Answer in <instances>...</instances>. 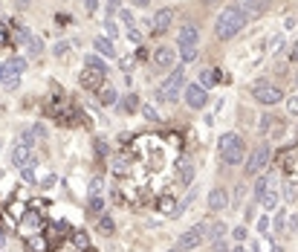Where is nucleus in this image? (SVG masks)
Here are the masks:
<instances>
[{
    "mask_svg": "<svg viewBox=\"0 0 298 252\" xmlns=\"http://www.w3.org/2000/svg\"><path fill=\"white\" fill-rule=\"evenodd\" d=\"M23 180H26V183H35V174H32V165H29V168H23Z\"/></svg>",
    "mask_w": 298,
    "mask_h": 252,
    "instance_id": "obj_33",
    "label": "nucleus"
},
{
    "mask_svg": "<svg viewBox=\"0 0 298 252\" xmlns=\"http://www.w3.org/2000/svg\"><path fill=\"white\" fill-rule=\"evenodd\" d=\"M252 96L258 99V104H278L281 99H284L281 87L269 84V81H258V84H252Z\"/></svg>",
    "mask_w": 298,
    "mask_h": 252,
    "instance_id": "obj_6",
    "label": "nucleus"
},
{
    "mask_svg": "<svg viewBox=\"0 0 298 252\" xmlns=\"http://www.w3.org/2000/svg\"><path fill=\"white\" fill-rule=\"evenodd\" d=\"M96 151H99V154H107V145H102V139H96Z\"/></svg>",
    "mask_w": 298,
    "mask_h": 252,
    "instance_id": "obj_35",
    "label": "nucleus"
},
{
    "mask_svg": "<svg viewBox=\"0 0 298 252\" xmlns=\"http://www.w3.org/2000/svg\"><path fill=\"white\" fill-rule=\"evenodd\" d=\"M232 252H243V246H241V243H238V246H235V249H232Z\"/></svg>",
    "mask_w": 298,
    "mask_h": 252,
    "instance_id": "obj_39",
    "label": "nucleus"
},
{
    "mask_svg": "<svg viewBox=\"0 0 298 252\" xmlns=\"http://www.w3.org/2000/svg\"><path fill=\"white\" fill-rule=\"evenodd\" d=\"M232 238L235 241H246V226H238V229L232 232Z\"/></svg>",
    "mask_w": 298,
    "mask_h": 252,
    "instance_id": "obj_31",
    "label": "nucleus"
},
{
    "mask_svg": "<svg viewBox=\"0 0 298 252\" xmlns=\"http://www.w3.org/2000/svg\"><path fill=\"white\" fill-rule=\"evenodd\" d=\"M287 110L292 116H298V96H289V102H287Z\"/></svg>",
    "mask_w": 298,
    "mask_h": 252,
    "instance_id": "obj_30",
    "label": "nucleus"
},
{
    "mask_svg": "<svg viewBox=\"0 0 298 252\" xmlns=\"http://www.w3.org/2000/svg\"><path fill=\"white\" fill-rule=\"evenodd\" d=\"M292 61H298V41H295V46H292Z\"/></svg>",
    "mask_w": 298,
    "mask_h": 252,
    "instance_id": "obj_37",
    "label": "nucleus"
},
{
    "mask_svg": "<svg viewBox=\"0 0 298 252\" xmlns=\"http://www.w3.org/2000/svg\"><path fill=\"white\" fill-rule=\"evenodd\" d=\"M183 99H185V104H188L191 110H203V107L208 104V90L206 87H200V84L194 81V84H188V87L183 90Z\"/></svg>",
    "mask_w": 298,
    "mask_h": 252,
    "instance_id": "obj_8",
    "label": "nucleus"
},
{
    "mask_svg": "<svg viewBox=\"0 0 298 252\" xmlns=\"http://www.w3.org/2000/svg\"><path fill=\"white\" fill-rule=\"evenodd\" d=\"M104 81H107V73L96 67H84L79 76V84L84 90H99V87H104Z\"/></svg>",
    "mask_w": 298,
    "mask_h": 252,
    "instance_id": "obj_10",
    "label": "nucleus"
},
{
    "mask_svg": "<svg viewBox=\"0 0 298 252\" xmlns=\"http://www.w3.org/2000/svg\"><path fill=\"white\" fill-rule=\"evenodd\" d=\"M99 232H102V235H113V220L107 218V215L99 218Z\"/></svg>",
    "mask_w": 298,
    "mask_h": 252,
    "instance_id": "obj_23",
    "label": "nucleus"
},
{
    "mask_svg": "<svg viewBox=\"0 0 298 252\" xmlns=\"http://www.w3.org/2000/svg\"><path fill=\"white\" fill-rule=\"evenodd\" d=\"M102 188H104V177H93V183H90V197L102 195Z\"/></svg>",
    "mask_w": 298,
    "mask_h": 252,
    "instance_id": "obj_26",
    "label": "nucleus"
},
{
    "mask_svg": "<svg viewBox=\"0 0 298 252\" xmlns=\"http://www.w3.org/2000/svg\"><path fill=\"white\" fill-rule=\"evenodd\" d=\"M84 67H96V70H104V73H107V64H104L102 55H96V52L84 55Z\"/></svg>",
    "mask_w": 298,
    "mask_h": 252,
    "instance_id": "obj_22",
    "label": "nucleus"
},
{
    "mask_svg": "<svg viewBox=\"0 0 298 252\" xmlns=\"http://www.w3.org/2000/svg\"><path fill=\"white\" fill-rule=\"evenodd\" d=\"M84 9H87V15H93V12L99 9V3L96 0H84Z\"/></svg>",
    "mask_w": 298,
    "mask_h": 252,
    "instance_id": "obj_32",
    "label": "nucleus"
},
{
    "mask_svg": "<svg viewBox=\"0 0 298 252\" xmlns=\"http://www.w3.org/2000/svg\"><path fill=\"white\" fill-rule=\"evenodd\" d=\"M130 3H133V6H148L151 0H130Z\"/></svg>",
    "mask_w": 298,
    "mask_h": 252,
    "instance_id": "obj_36",
    "label": "nucleus"
},
{
    "mask_svg": "<svg viewBox=\"0 0 298 252\" xmlns=\"http://www.w3.org/2000/svg\"><path fill=\"white\" fill-rule=\"evenodd\" d=\"M171 252H180V249H171Z\"/></svg>",
    "mask_w": 298,
    "mask_h": 252,
    "instance_id": "obj_41",
    "label": "nucleus"
},
{
    "mask_svg": "<svg viewBox=\"0 0 298 252\" xmlns=\"http://www.w3.org/2000/svg\"><path fill=\"white\" fill-rule=\"evenodd\" d=\"M102 209H104V197L102 195L90 197V212H102Z\"/></svg>",
    "mask_w": 298,
    "mask_h": 252,
    "instance_id": "obj_28",
    "label": "nucleus"
},
{
    "mask_svg": "<svg viewBox=\"0 0 298 252\" xmlns=\"http://www.w3.org/2000/svg\"><path fill=\"white\" fill-rule=\"evenodd\" d=\"M217 148H220V160L226 165H241L243 157H246V145H243V139L238 134H223Z\"/></svg>",
    "mask_w": 298,
    "mask_h": 252,
    "instance_id": "obj_2",
    "label": "nucleus"
},
{
    "mask_svg": "<svg viewBox=\"0 0 298 252\" xmlns=\"http://www.w3.org/2000/svg\"><path fill=\"white\" fill-rule=\"evenodd\" d=\"M229 206V192H226V188H211V192H208V209H211V212H220V209H226Z\"/></svg>",
    "mask_w": 298,
    "mask_h": 252,
    "instance_id": "obj_15",
    "label": "nucleus"
},
{
    "mask_svg": "<svg viewBox=\"0 0 298 252\" xmlns=\"http://www.w3.org/2000/svg\"><path fill=\"white\" fill-rule=\"evenodd\" d=\"M72 241H76V246H79V249H87V246H90L87 232H76V235H72Z\"/></svg>",
    "mask_w": 298,
    "mask_h": 252,
    "instance_id": "obj_25",
    "label": "nucleus"
},
{
    "mask_svg": "<svg viewBox=\"0 0 298 252\" xmlns=\"http://www.w3.org/2000/svg\"><path fill=\"white\" fill-rule=\"evenodd\" d=\"M119 107H122V113H136V110H139L136 93H127L125 99H122V104H119Z\"/></svg>",
    "mask_w": 298,
    "mask_h": 252,
    "instance_id": "obj_20",
    "label": "nucleus"
},
{
    "mask_svg": "<svg viewBox=\"0 0 298 252\" xmlns=\"http://www.w3.org/2000/svg\"><path fill=\"white\" fill-rule=\"evenodd\" d=\"M232 6H238V9L246 15H261V12L266 9V0H232Z\"/></svg>",
    "mask_w": 298,
    "mask_h": 252,
    "instance_id": "obj_17",
    "label": "nucleus"
},
{
    "mask_svg": "<svg viewBox=\"0 0 298 252\" xmlns=\"http://www.w3.org/2000/svg\"><path fill=\"white\" fill-rule=\"evenodd\" d=\"M127 38H130V41H136V44H139V41H142V35H139V29H136V26H133V23L127 26Z\"/></svg>",
    "mask_w": 298,
    "mask_h": 252,
    "instance_id": "obj_29",
    "label": "nucleus"
},
{
    "mask_svg": "<svg viewBox=\"0 0 298 252\" xmlns=\"http://www.w3.org/2000/svg\"><path fill=\"white\" fill-rule=\"evenodd\" d=\"M220 79H223V76H220V70H203V76H200V87H214V84H220Z\"/></svg>",
    "mask_w": 298,
    "mask_h": 252,
    "instance_id": "obj_19",
    "label": "nucleus"
},
{
    "mask_svg": "<svg viewBox=\"0 0 298 252\" xmlns=\"http://www.w3.org/2000/svg\"><path fill=\"white\" fill-rule=\"evenodd\" d=\"M6 32H9V29H6V26H0V46H3V44H9V38H6Z\"/></svg>",
    "mask_w": 298,
    "mask_h": 252,
    "instance_id": "obj_34",
    "label": "nucleus"
},
{
    "mask_svg": "<svg viewBox=\"0 0 298 252\" xmlns=\"http://www.w3.org/2000/svg\"><path fill=\"white\" fill-rule=\"evenodd\" d=\"M266 188H269V180H266V177H261V180H258V185H255V200H258V203H261V197L266 195Z\"/></svg>",
    "mask_w": 298,
    "mask_h": 252,
    "instance_id": "obj_24",
    "label": "nucleus"
},
{
    "mask_svg": "<svg viewBox=\"0 0 298 252\" xmlns=\"http://www.w3.org/2000/svg\"><path fill=\"white\" fill-rule=\"evenodd\" d=\"M96 93H99V102H102V104H113L116 102V90H113V87H107V84L99 87Z\"/></svg>",
    "mask_w": 298,
    "mask_h": 252,
    "instance_id": "obj_21",
    "label": "nucleus"
},
{
    "mask_svg": "<svg viewBox=\"0 0 298 252\" xmlns=\"http://www.w3.org/2000/svg\"><path fill=\"white\" fill-rule=\"evenodd\" d=\"M183 87H185V73H183V67H174V73L160 84L157 99H160V102H165V104H171V102H177V99H180Z\"/></svg>",
    "mask_w": 298,
    "mask_h": 252,
    "instance_id": "obj_4",
    "label": "nucleus"
},
{
    "mask_svg": "<svg viewBox=\"0 0 298 252\" xmlns=\"http://www.w3.org/2000/svg\"><path fill=\"white\" fill-rule=\"evenodd\" d=\"M3 243H6V238H3V232H0V249H3Z\"/></svg>",
    "mask_w": 298,
    "mask_h": 252,
    "instance_id": "obj_38",
    "label": "nucleus"
},
{
    "mask_svg": "<svg viewBox=\"0 0 298 252\" xmlns=\"http://www.w3.org/2000/svg\"><path fill=\"white\" fill-rule=\"evenodd\" d=\"M107 3H110V6H116V3H119V0H107Z\"/></svg>",
    "mask_w": 298,
    "mask_h": 252,
    "instance_id": "obj_40",
    "label": "nucleus"
},
{
    "mask_svg": "<svg viewBox=\"0 0 298 252\" xmlns=\"http://www.w3.org/2000/svg\"><path fill=\"white\" fill-rule=\"evenodd\" d=\"M174 49L171 46H160L154 52V70H174Z\"/></svg>",
    "mask_w": 298,
    "mask_h": 252,
    "instance_id": "obj_14",
    "label": "nucleus"
},
{
    "mask_svg": "<svg viewBox=\"0 0 298 252\" xmlns=\"http://www.w3.org/2000/svg\"><path fill=\"white\" fill-rule=\"evenodd\" d=\"M6 67H9L12 73H23V70H26V61H23V58H12Z\"/></svg>",
    "mask_w": 298,
    "mask_h": 252,
    "instance_id": "obj_27",
    "label": "nucleus"
},
{
    "mask_svg": "<svg viewBox=\"0 0 298 252\" xmlns=\"http://www.w3.org/2000/svg\"><path fill=\"white\" fill-rule=\"evenodd\" d=\"M15 41L26 46L32 58H38L41 52H44V44H41V38H38V35H32L29 29H23V26H18V35H15Z\"/></svg>",
    "mask_w": 298,
    "mask_h": 252,
    "instance_id": "obj_11",
    "label": "nucleus"
},
{
    "mask_svg": "<svg viewBox=\"0 0 298 252\" xmlns=\"http://www.w3.org/2000/svg\"><path fill=\"white\" fill-rule=\"evenodd\" d=\"M177 174H180V177H177V180H180V185H185V188L194 183V162H191V157H188V154H183V157L177 160Z\"/></svg>",
    "mask_w": 298,
    "mask_h": 252,
    "instance_id": "obj_12",
    "label": "nucleus"
},
{
    "mask_svg": "<svg viewBox=\"0 0 298 252\" xmlns=\"http://www.w3.org/2000/svg\"><path fill=\"white\" fill-rule=\"evenodd\" d=\"M174 21V12L171 9H160L157 15H154V21H151V32L154 35H165L168 32V26H171Z\"/></svg>",
    "mask_w": 298,
    "mask_h": 252,
    "instance_id": "obj_13",
    "label": "nucleus"
},
{
    "mask_svg": "<svg viewBox=\"0 0 298 252\" xmlns=\"http://www.w3.org/2000/svg\"><path fill=\"white\" fill-rule=\"evenodd\" d=\"M269 154H272L269 145H258V148L249 154V160H246V177L261 174V168H266V162H269Z\"/></svg>",
    "mask_w": 298,
    "mask_h": 252,
    "instance_id": "obj_9",
    "label": "nucleus"
},
{
    "mask_svg": "<svg viewBox=\"0 0 298 252\" xmlns=\"http://www.w3.org/2000/svg\"><path fill=\"white\" fill-rule=\"evenodd\" d=\"M93 46H96V52H102L104 58H116V46L110 38H96L93 41Z\"/></svg>",
    "mask_w": 298,
    "mask_h": 252,
    "instance_id": "obj_18",
    "label": "nucleus"
},
{
    "mask_svg": "<svg viewBox=\"0 0 298 252\" xmlns=\"http://www.w3.org/2000/svg\"><path fill=\"white\" fill-rule=\"evenodd\" d=\"M243 26H246V15L238 6H226L214 21V35H217V41H232Z\"/></svg>",
    "mask_w": 298,
    "mask_h": 252,
    "instance_id": "obj_1",
    "label": "nucleus"
},
{
    "mask_svg": "<svg viewBox=\"0 0 298 252\" xmlns=\"http://www.w3.org/2000/svg\"><path fill=\"white\" fill-rule=\"evenodd\" d=\"M0 84H3L6 90H18V87H21V73H12L6 64H0Z\"/></svg>",
    "mask_w": 298,
    "mask_h": 252,
    "instance_id": "obj_16",
    "label": "nucleus"
},
{
    "mask_svg": "<svg viewBox=\"0 0 298 252\" xmlns=\"http://www.w3.org/2000/svg\"><path fill=\"white\" fill-rule=\"evenodd\" d=\"M208 232H211V220H200L197 226H191L188 232H183V235H180L177 249H180V252H188V249H197V246L208 243Z\"/></svg>",
    "mask_w": 298,
    "mask_h": 252,
    "instance_id": "obj_3",
    "label": "nucleus"
},
{
    "mask_svg": "<svg viewBox=\"0 0 298 252\" xmlns=\"http://www.w3.org/2000/svg\"><path fill=\"white\" fill-rule=\"evenodd\" d=\"M197 44H200V32H197V26L191 23H185L180 35H177V46H180V58H183L185 64L188 61H194L197 58Z\"/></svg>",
    "mask_w": 298,
    "mask_h": 252,
    "instance_id": "obj_5",
    "label": "nucleus"
},
{
    "mask_svg": "<svg viewBox=\"0 0 298 252\" xmlns=\"http://www.w3.org/2000/svg\"><path fill=\"white\" fill-rule=\"evenodd\" d=\"M12 162H15L18 168H29V165L35 162V145L32 142L18 139V142L12 145Z\"/></svg>",
    "mask_w": 298,
    "mask_h": 252,
    "instance_id": "obj_7",
    "label": "nucleus"
}]
</instances>
